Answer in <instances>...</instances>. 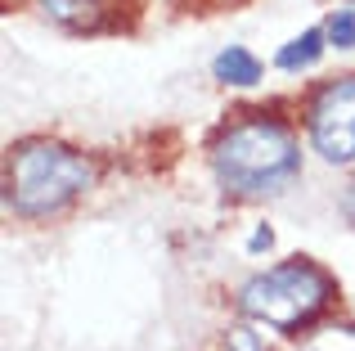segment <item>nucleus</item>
I'll return each instance as SVG.
<instances>
[{"label":"nucleus","mask_w":355,"mask_h":351,"mask_svg":"<svg viewBox=\"0 0 355 351\" xmlns=\"http://www.w3.org/2000/svg\"><path fill=\"white\" fill-rule=\"evenodd\" d=\"M225 351H266V347H261V338L257 334H252V329H230V334H225Z\"/></svg>","instance_id":"obj_10"},{"label":"nucleus","mask_w":355,"mask_h":351,"mask_svg":"<svg viewBox=\"0 0 355 351\" xmlns=\"http://www.w3.org/2000/svg\"><path fill=\"white\" fill-rule=\"evenodd\" d=\"M211 72H216V81H225V86H257V81H261V63H257V54L239 50V45H230L225 54H216Z\"/></svg>","instance_id":"obj_5"},{"label":"nucleus","mask_w":355,"mask_h":351,"mask_svg":"<svg viewBox=\"0 0 355 351\" xmlns=\"http://www.w3.org/2000/svg\"><path fill=\"white\" fill-rule=\"evenodd\" d=\"M311 144L324 162H355V77H338L311 99Z\"/></svg>","instance_id":"obj_4"},{"label":"nucleus","mask_w":355,"mask_h":351,"mask_svg":"<svg viewBox=\"0 0 355 351\" xmlns=\"http://www.w3.org/2000/svg\"><path fill=\"white\" fill-rule=\"evenodd\" d=\"M270 239H275L270 230H257V234H252V252H261V248H270Z\"/></svg>","instance_id":"obj_11"},{"label":"nucleus","mask_w":355,"mask_h":351,"mask_svg":"<svg viewBox=\"0 0 355 351\" xmlns=\"http://www.w3.org/2000/svg\"><path fill=\"white\" fill-rule=\"evenodd\" d=\"M324 41H329V32H320V27L302 32L293 45H284V50H279V68H284V72H302V68H311V63L324 54Z\"/></svg>","instance_id":"obj_7"},{"label":"nucleus","mask_w":355,"mask_h":351,"mask_svg":"<svg viewBox=\"0 0 355 351\" xmlns=\"http://www.w3.org/2000/svg\"><path fill=\"white\" fill-rule=\"evenodd\" d=\"M41 5L50 18H59L63 27H77V32L99 27V18H104V0H41Z\"/></svg>","instance_id":"obj_6"},{"label":"nucleus","mask_w":355,"mask_h":351,"mask_svg":"<svg viewBox=\"0 0 355 351\" xmlns=\"http://www.w3.org/2000/svg\"><path fill=\"white\" fill-rule=\"evenodd\" d=\"M329 45H338V50H351L355 45V9H338V14L329 18Z\"/></svg>","instance_id":"obj_9"},{"label":"nucleus","mask_w":355,"mask_h":351,"mask_svg":"<svg viewBox=\"0 0 355 351\" xmlns=\"http://www.w3.org/2000/svg\"><path fill=\"white\" fill-rule=\"evenodd\" d=\"M302 351H355V325H329L306 338Z\"/></svg>","instance_id":"obj_8"},{"label":"nucleus","mask_w":355,"mask_h":351,"mask_svg":"<svg viewBox=\"0 0 355 351\" xmlns=\"http://www.w3.org/2000/svg\"><path fill=\"white\" fill-rule=\"evenodd\" d=\"M297 167H302V153H297L293 135L266 117L230 126L211 144V171L234 194H275L297 176Z\"/></svg>","instance_id":"obj_1"},{"label":"nucleus","mask_w":355,"mask_h":351,"mask_svg":"<svg viewBox=\"0 0 355 351\" xmlns=\"http://www.w3.org/2000/svg\"><path fill=\"white\" fill-rule=\"evenodd\" d=\"M333 302V280L311 262H284L275 271L257 275L243 284L239 307L248 320L279 329V334H297L302 325H311L324 307Z\"/></svg>","instance_id":"obj_3"},{"label":"nucleus","mask_w":355,"mask_h":351,"mask_svg":"<svg viewBox=\"0 0 355 351\" xmlns=\"http://www.w3.org/2000/svg\"><path fill=\"white\" fill-rule=\"evenodd\" d=\"M347 216L355 221V185H351V189H347Z\"/></svg>","instance_id":"obj_12"},{"label":"nucleus","mask_w":355,"mask_h":351,"mask_svg":"<svg viewBox=\"0 0 355 351\" xmlns=\"http://www.w3.org/2000/svg\"><path fill=\"white\" fill-rule=\"evenodd\" d=\"M86 185H90V162L81 153H72L68 144L27 140L18 149H9L5 189H9V207L18 216H50V212L68 207Z\"/></svg>","instance_id":"obj_2"}]
</instances>
